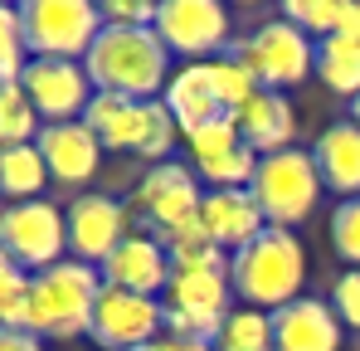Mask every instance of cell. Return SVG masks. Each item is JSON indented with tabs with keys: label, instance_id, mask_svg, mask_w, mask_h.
I'll list each match as a JSON object with an SVG mask.
<instances>
[{
	"label": "cell",
	"instance_id": "6da1fadb",
	"mask_svg": "<svg viewBox=\"0 0 360 351\" xmlns=\"http://www.w3.org/2000/svg\"><path fill=\"white\" fill-rule=\"evenodd\" d=\"M83 68L93 78V93H122V98L151 103L171 83V49L161 44L156 25H146V30L103 25V35L83 54Z\"/></svg>",
	"mask_w": 360,
	"mask_h": 351
},
{
	"label": "cell",
	"instance_id": "7a4b0ae2",
	"mask_svg": "<svg viewBox=\"0 0 360 351\" xmlns=\"http://www.w3.org/2000/svg\"><path fill=\"white\" fill-rule=\"evenodd\" d=\"M302 283H307V249L292 230L268 225L253 244L229 254V288L234 297H243V307L278 312L302 297Z\"/></svg>",
	"mask_w": 360,
	"mask_h": 351
},
{
	"label": "cell",
	"instance_id": "3957f363",
	"mask_svg": "<svg viewBox=\"0 0 360 351\" xmlns=\"http://www.w3.org/2000/svg\"><path fill=\"white\" fill-rule=\"evenodd\" d=\"M98 297H103V273L93 264L63 259L30 278V332L39 342L44 337H59V342L88 337Z\"/></svg>",
	"mask_w": 360,
	"mask_h": 351
},
{
	"label": "cell",
	"instance_id": "277c9868",
	"mask_svg": "<svg viewBox=\"0 0 360 351\" xmlns=\"http://www.w3.org/2000/svg\"><path fill=\"white\" fill-rule=\"evenodd\" d=\"M248 190H253V200H258V210H263L268 225L292 230V225H302V220L316 210L326 180L316 171V156H311V152L288 147V152L258 156V171H253V185H248Z\"/></svg>",
	"mask_w": 360,
	"mask_h": 351
},
{
	"label": "cell",
	"instance_id": "5b68a950",
	"mask_svg": "<svg viewBox=\"0 0 360 351\" xmlns=\"http://www.w3.org/2000/svg\"><path fill=\"white\" fill-rule=\"evenodd\" d=\"M20 35L30 58H78L103 35V5L93 0H25Z\"/></svg>",
	"mask_w": 360,
	"mask_h": 351
},
{
	"label": "cell",
	"instance_id": "8992f818",
	"mask_svg": "<svg viewBox=\"0 0 360 351\" xmlns=\"http://www.w3.org/2000/svg\"><path fill=\"white\" fill-rule=\"evenodd\" d=\"M229 273L214 269H171V283L161 292V312H166V337L180 342H214L229 307Z\"/></svg>",
	"mask_w": 360,
	"mask_h": 351
},
{
	"label": "cell",
	"instance_id": "52a82bcc",
	"mask_svg": "<svg viewBox=\"0 0 360 351\" xmlns=\"http://www.w3.org/2000/svg\"><path fill=\"white\" fill-rule=\"evenodd\" d=\"M234 58L258 78V88L283 93V88H297L302 78L316 73V39L302 35L297 25H288L278 15V20L258 25L248 39H239L234 44Z\"/></svg>",
	"mask_w": 360,
	"mask_h": 351
},
{
	"label": "cell",
	"instance_id": "ba28073f",
	"mask_svg": "<svg viewBox=\"0 0 360 351\" xmlns=\"http://www.w3.org/2000/svg\"><path fill=\"white\" fill-rule=\"evenodd\" d=\"M0 249L30 269V273H44L63 264V249H68V220H63L59 205L49 200H20V205H5L0 210Z\"/></svg>",
	"mask_w": 360,
	"mask_h": 351
},
{
	"label": "cell",
	"instance_id": "9c48e42d",
	"mask_svg": "<svg viewBox=\"0 0 360 351\" xmlns=\"http://www.w3.org/2000/svg\"><path fill=\"white\" fill-rule=\"evenodd\" d=\"M156 35L185 63H210V58L229 54V15L214 0H161Z\"/></svg>",
	"mask_w": 360,
	"mask_h": 351
},
{
	"label": "cell",
	"instance_id": "30bf717a",
	"mask_svg": "<svg viewBox=\"0 0 360 351\" xmlns=\"http://www.w3.org/2000/svg\"><path fill=\"white\" fill-rule=\"evenodd\" d=\"M161 332H166L161 297H141V292H122L103 283L93 327H88V337L103 351H146L151 342H161Z\"/></svg>",
	"mask_w": 360,
	"mask_h": 351
},
{
	"label": "cell",
	"instance_id": "8fae6325",
	"mask_svg": "<svg viewBox=\"0 0 360 351\" xmlns=\"http://www.w3.org/2000/svg\"><path fill=\"white\" fill-rule=\"evenodd\" d=\"M20 88L34 103L39 122H83L93 103V78L78 58H30Z\"/></svg>",
	"mask_w": 360,
	"mask_h": 351
},
{
	"label": "cell",
	"instance_id": "7c38bea8",
	"mask_svg": "<svg viewBox=\"0 0 360 351\" xmlns=\"http://www.w3.org/2000/svg\"><path fill=\"white\" fill-rule=\"evenodd\" d=\"M200 200H205L200 180H195L190 166H180V161L151 166V171L141 176V185H136V210H141V220L151 225L156 239L195 225L200 220Z\"/></svg>",
	"mask_w": 360,
	"mask_h": 351
},
{
	"label": "cell",
	"instance_id": "4fadbf2b",
	"mask_svg": "<svg viewBox=\"0 0 360 351\" xmlns=\"http://www.w3.org/2000/svg\"><path fill=\"white\" fill-rule=\"evenodd\" d=\"M185 142H190V156H195V176L210 180V190H248L253 185L258 152L239 137L234 117H219Z\"/></svg>",
	"mask_w": 360,
	"mask_h": 351
},
{
	"label": "cell",
	"instance_id": "5bb4252c",
	"mask_svg": "<svg viewBox=\"0 0 360 351\" xmlns=\"http://www.w3.org/2000/svg\"><path fill=\"white\" fill-rule=\"evenodd\" d=\"M63 220H68V249H73V259L93 264V269H103L108 254L127 239V210L112 195H78L63 210Z\"/></svg>",
	"mask_w": 360,
	"mask_h": 351
},
{
	"label": "cell",
	"instance_id": "9a60e30c",
	"mask_svg": "<svg viewBox=\"0 0 360 351\" xmlns=\"http://www.w3.org/2000/svg\"><path fill=\"white\" fill-rule=\"evenodd\" d=\"M108 288L141 292V297H161L171 283V254L156 234H127L117 249L108 254V264L98 269Z\"/></svg>",
	"mask_w": 360,
	"mask_h": 351
},
{
	"label": "cell",
	"instance_id": "2e32d148",
	"mask_svg": "<svg viewBox=\"0 0 360 351\" xmlns=\"http://www.w3.org/2000/svg\"><path fill=\"white\" fill-rule=\"evenodd\" d=\"M34 147L49 166V180H59V185H88L103 161V142L83 122H44Z\"/></svg>",
	"mask_w": 360,
	"mask_h": 351
},
{
	"label": "cell",
	"instance_id": "e0dca14e",
	"mask_svg": "<svg viewBox=\"0 0 360 351\" xmlns=\"http://www.w3.org/2000/svg\"><path fill=\"white\" fill-rule=\"evenodd\" d=\"M200 230L210 234L224 254H239L243 244H253L258 234L268 230L253 190H205L200 200Z\"/></svg>",
	"mask_w": 360,
	"mask_h": 351
},
{
	"label": "cell",
	"instance_id": "ac0fdd59",
	"mask_svg": "<svg viewBox=\"0 0 360 351\" xmlns=\"http://www.w3.org/2000/svg\"><path fill=\"white\" fill-rule=\"evenodd\" d=\"M341 317L321 297H297L273 312V347L278 351H341Z\"/></svg>",
	"mask_w": 360,
	"mask_h": 351
},
{
	"label": "cell",
	"instance_id": "d6986e66",
	"mask_svg": "<svg viewBox=\"0 0 360 351\" xmlns=\"http://www.w3.org/2000/svg\"><path fill=\"white\" fill-rule=\"evenodd\" d=\"M161 103H166V113L176 117L180 137H195L200 127L229 117L224 103H219V93H214L210 63H185V68H176L171 83H166V93H161Z\"/></svg>",
	"mask_w": 360,
	"mask_h": 351
},
{
	"label": "cell",
	"instance_id": "ffe728a7",
	"mask_svg": "<svg viewBox=\"0 0 360 351\" xmlns=\"http://www.w3.org/2000/svg\"><path fill=\"white\" fill-rule=\"evenodd\" d=\"M234 127H239V137L258 156H273V152H288V147H292L297 117H292V103H288L283 93L258 88L239 113H234Z\"/></svg>",
	"mask_w": 360,
	"mask_h": 351
},
{
	"label": "cell",
	"instance_id": "44dd1931",
	"mask_svg": "<svg viewBox=\"0 0 360 351\" xmlns=\"http://www.w3.org/2000/svg\"><path fill=\"white\" fill-rule=\"evenodd\" d=\"M311 156H316V171L326 180V190H336L341 200H356L360 195V127L351 117L346 122H331L316 137Z\"/></svg>",
	"mask_w": 360,
	"mask_h": 351
},
{
	"label": "cell",
	"instance_id": "7402d4cb",
	"mask_svg": "<svg viewBox=\"0 0 360 351\" xmlns=\"http://www.w3.org/2000/svg\"><path fill=\"white\" fill-rule=\"evenodd\" d=\"M141 122H146V103L122 98V93H93L83 113V127L103 142V152H136Z\"/></svg>",
	"mask_w": 360,
	"mask_h": 351
},
{
	"label": "cell",
	"instance_id": "603a6c76",
	"mask_svg": "<svg viewBox=\"0 0 360 351\" xmlns=\"http://www.w3.org/2000/svg\"><path fill=\"white\" fill-rule=\"evenodd\" d=\"M44 185H49V166H44V156H39L34 142H25V147H5V152H0V195H5L10 205H20V200H39Z\"/></svg>",
	"mask_w": 360,
	"mask_h": 351
},
{
	"label": "cell",
	"instance_id": "cb8c5ba5",
	"mask_svg": "<svg viewBox=\"0 0 360 351\" xmlns=\"http://www.w3.org/2000/svg\"><path fill=\"white\" fill-rule=\"evenodd\" d=\"M316 78L341 93V98H360V39L331 35L316 44Z\"/></svg>",
	"mask_w": 360,
	"mask_h": 351
},
{
	"label": "cell",
	"instance_id": "d4e9b609",
	"mask_svg": "<svg viewBox=\"0 0 360 351\" xmlns=\"http://www.w3.org/2000/svg\"><path fill=\"white\" fill-rule=\"evenodd\" d=\"M161 244H166V254H171V269H214V273H229V254L200 230V220L185 225V230H176V234H166Z\"/></svg>",
	"mask_w": 360,
	"mask_h": 351
},
{
	"label": "cell",
	"instance_id": "484cf974",
	"mask_svg": "<svg viewBox=\"0 0 360 351\" xmlns=\"http://www.w3.org/2000/svg\"><path fill=\"white\" fill-rule=\"evenodd\" d=\"M214 351H278L273 347V312L234 307L214 337Z\"/></svg>",
	"mask_w": 360,
	"mask_h": 351
},
{
	"label": "cell",
	"instance_id": "4316f807",
	"mask_svg": "<svg viewBox=\"0 0 360 351\" xmlns=\"http://www.w3.org/2000/svg\"><path fill=\"white\" fill-rule=\"evenodd\" d=\"M39 127H44V122H39L34 103L25 98L20 83L0 88V152H5V147H25V142H34Z\"/></svg>",
	"mask_w": 360,
	"mask_h": 351
},
{
	"label": "cell",
	"instance_id": "83f0119b",
	"mask_svg": "<svg viewBox=\"0 0 360 351\" xmlns=\"http://www.w3.org/2000/svg\"><path fill=\"white\" fill-rule=\"evenodd\" d=\"M341 10H346V0H288L283 5V20L297 25L302 35H311L321 44V39H331L341 30Z\"/></svg>",
	"mask_w": 360,
	"mask_h": 351
},
{
	"label": "cell",
	"instance_id": "f1b7e54d",
	"mask_svg": "<svg viewBox=\"0 0 360 351\" xmlns=\"http://www.w3.org/2000/svg\"><path fill=\"white\" fill-rule=\"evenodd\" d=\"M210 78H214V93H219V103H224V113L234 117L258 93V78L243 68L239 58H234V49L229 54H219V58H210Z\"/></svg>",
	"mask_w": 360,
	"mask_h": 351
},
{
	"label": "cell",
	"instance_id": "f546056e",
	"mask_svg": "<svg viewBox=\"0 0 360 351\" xmlns=\"http://www.w3.org/2000/svg\"><path fill=\"white\" fill-rule=\"evenodd\" d=\"M331 249L346 259V269H360V195L331 210Z\"/></svg>",
	"mask_w": 360,
	"mask_h": 351
},
{
	"label": "cell",
	"instance_id": "4dcf8cb0",
	"mask_svg": "<svg viewBox=\"0 0 360 351\" xmlns=\"http://www.w3.org/2000/svg\"><path fill=\"white\" fill-rule=\"evenodd\" d=\"M331 312L341 317V327L360 332V269H346L331 288Z\"/></svg>",
	"mask_w": 360,
	"mask_h": 351
},
{
	"label": "cell",
	"instance_id": "1f68e13d",
	"mask_svg": "<svg viewBox=\"0 0 360 351\" xmlns=\"http://www.w3.org/2000/svg\"><path fill=\"white\" fill-rule=\"evenodd\" d=\"M103 25L146 30V25H156V5H146V0H108L103 5Z\"/></svg>",
	"mask_w": 360,
	"mask_h": 351
},
{
	"label": "cell",
	"instance_id": "d6a6232c",
	"mask_svg": "<svg viewBox=\"0 0 360 351\" xmlns=\"http://www.w3.org/2000/svg\"><path fill=\"white\" fill-rule=\"evenodd\" d=\"M0 58H25V35H20L15 5H0Z\"/></svg>",
	"mask_w": 360,
	"mask_h": 351
},
{
	"label": "cell",
	"instance_id": "836d02e7",
	"mask_svg": "<svg viewBox=\"0 0 360 351\" xmlns=\"http://www.w3.org/2000/svg\"><path fill=\"white\" fill-rule=\"evenodd\" d=\"M20 283H30V273H25V269H20V264L0 249V297H5V292H15Z\"/></svg>",
	"mask_w": 360,
	"mask_h": 351
},
{
	"label": "cell",
	"instance_id": "e575fe53",
	"mask_svg": "<svg viewBox=\"0 0 360 351\" xmlns=\"http://www.w3.org/2000/svg\"><path fill=\"white\" fill-rule=\"evenodd\" d=\"M0 351H44V342L34 332H5L0 327Z\"/></svg>",
	"mask_w": 360,
	"mask_h": 351
},
{
	"label": "cell",
	"instance_id": "d590c367",
	"mask_svg": "<svg viewBox=\"0 0 360 351\" xmlns=\"http://www.w3.org/2000/svg\"><path fill=\"white\" fill-rule=\"evenodd\" d=\"M336 35L360 39V0H346V10H341V30H336Z\"/></svg>",
	"mask_w": 360,
	"mask_h": 351
},
{
	"label": "cell",
	"instance_id": "8d00e7d4",
	"mask_svg": "<svg viewBox=\"0 0 360 351\" xmlns=\"http://www.w3.org/2000/svg\"><path fill=\"white\" fill-rule=\"evenodd\" d=\"M146 351H214V342H180V337H161Z\"/></svg>",
	"mask_w": 360,
	"mask_h": 351
},
{
	"label": "cell",
	"instance_id": "74e56055",
	"mask_svg": "<svg viewBox=\"0 0 360 351\" xmlns=\"http://www.w3.org/2000/svg\"><path fill=\"white\" fill-rule=\"evenodd\" d=\"M351 122L360 127V98H351Z\"/></svg>",
	"mask_w": 360,
	"mask_h": 351
}]
</instances>
